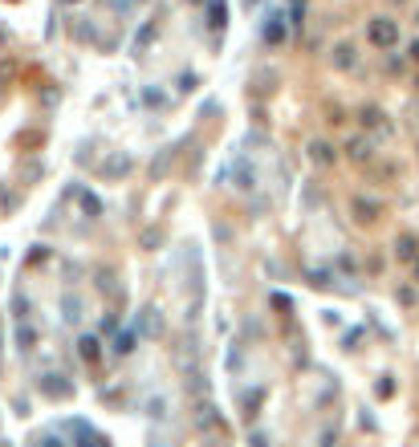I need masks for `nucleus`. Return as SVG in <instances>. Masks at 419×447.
<instances>
[{
	"instance_id": "nucleus-1",
	"label": "nucleus",
	"mask_w": 419,
	"mask_h": 447,
	"mask_svg": "<svg viewBox=\"0 0 419 447\" xmlns=\"http://www.w3.org/2000/svg\"><path fill=\"white\" fill-rule=\"evenodd\" d=\"M342 155H346L350 163H371V159H374V138H367V134H354V138H346Z\"/></svg>"
},
{
	"instance_id": "nucleus-2",
	"label": "nucleus",
	"mask_w": 419,
	"mask_h": 447,
	"mask_svg": "<svg viewBox=\"0 0 419 447\" xmlns=\"http://www.w3.org/2000/svg\"><path fill=\"white\" fill-rule=\"evenodd\" d=\"M395 41H399V29H395V21H387V17L371 21V45H374V49H391Z\"/></svg>"
},
{
	"instance_id": "nucleus-3",
	"label": "nucleus",
	"mask_w": 419,
	"mask_h": 447,
	"mask_svg": "<svg viewBox=\"0 0 419 447\" xmlns=\"http://www.w3.org/2000/svg\"><path fill=\"white\" fill-rule=\"evenodd\" d=\"M289 41V17L285 12H269L265 21V45H285Z\"/></svg>"
},
{
	"instance_id": "nucleus-4",
	"label": "nucleus",
	"mask_w": 419,
	"mask_h": 447,
	"mask_svg": "<svg viewBox=\"0 0 419 447\" xmlns=\"http://www.w3.org/2000/svg\"><path fill=\"white\" fill-rule=\"evenodd\" d=\"M350 208L358 212V220H363V224H374L378 216H383V204H378V199H367V195H354Z\"/></svg>"
},
{
	"instance_id": "nucleus-5",
	"label": "nucleus",
	"mask_w": 419,
	"mask_h": 447,
	"mask_svg": "<svg viewBox=\"0 0 419 447\" xmlns=\"http://www.w3.org/2000/svg\"><path fill=\"white\" fill-rule=\"evenodd\" d=\"M310 163H314V167H334V146L322 142V138H314V142H310Z\"/></svg>"
},
{
	"instance_id": "nucleus-6",
	"label": "nucleus",
	"mask_w": 419,
	"mask_h": 447,
	"mask_svg": "<svg viewBox=\"0 0 419 447\" xmlns=\"http://www.w3.org/2000/svg\"><path fill=\"white\" fill-rule=\"evenodd\" d=\"M358 122H363L367 131H378V127H383V134L391 131V127H387V114H383L378 106H363V110H358Z\"/></svg>"
},
{
	"instance_id": "nucleus-7",
	"label": "nucleus",
	"mask_w": 419,
	"mask_h": 447,
	"mask_svg": "<svg viewBox=\"0 0 419 447\" xmlns=\"http://www.w3.org/2000/svg\"><path fill=\"white\" fill-rule=\"evenodd\" d=\"M334 65H338V69H354V65H358V53H354V45H334Z\"/></svg>"
},
{
	"instance_id": "nucleus-8",
	"label": "nucleus",
	"mask_w": 419,
	"mask_h": 447,
	"mask_svg": "<svg viewBox=\"0 0 419 447\" xmlns=\"http://www.w3.org/2000/svg\"><path fill=\"white\" fill-rule=\"evenodd\" d=\"M142 334H147V338L163 334V317H159V309H155V305H147V309H142Z\"/></svg>"
},
{
	"instance_id": "nucleus-9",
	"label": "nucleus",
	"mask_w": 419,
	"mask_h": 447,
	"mask_svg": "<svg viewBox=\"0 0 419 447\" xmlns=\"http://www.w3.org/2000/svg\"><path fill=\"white\" fill-rule=\"evenodd\" d=\"M114 354L118 358L135 354V329H118V334H114Z\"/></svg>"
},
{
	"instance_id": "nucleus-10",
	"label": "nucleus",
	"mask_w": 419,
	"mask_h": 447,
	"mask_svg": "<svg viewBox=\"0 0 419 447\" xmlns=\"http://www.w3.org/2000/svg\"><path fill=\"white\" fill-rule=\"evenodd\" d=\"M78 354L86 358V362H98V354H102V350H98V338H94V334H86V338L78 342Z\"/></svg>"
},
{
	"instance_id": "nucleus-11",
	"label": "nucleus",
	"mask_w": 419,
	"mask_h": 447,
	"mask_svg": "<svg viewBox=\"0 0 419 447\" xmlns=\"http://www.w3.org/2000/svg\"><path fill=\"white\" fill-rule=\"evenodd\" d=\"M127 171H131V159H127V155H114V159L102 167V175H127Z\"/></svg>"
},
{
	"instance_id": "nucleus-12",
	"label": "nucleus",
	"mask_w": 419,
	"mask_h": 447,
	"mask_svg": "<svg viewBox=\"0 0 419 447\" xmlns=\"http://www.w3.org/2000/svg\"><path fill=\"white\" fill-rule=\"evenodd\" d=\"M208 25L224 29V0H208Z\"/></svg>"
},
{
	"instance_id": "nucleus-13",
	"label": "nucleus",
	"mask_w": 419,
	"mask_h": 447,
	"mask_svg": "<svg viewBox=\"0 0 419 447\" xmlns=\"http://www.w3.org/2000/svg\"><path fill=\"white\" fill-rule=\"evenodd\" d=\"M171 159H175V146H167V151L159 155V163H151V175L163 179V175H167V167H171Z\"/></svg>"
},
{
	"instance_id": "nucleus-14",
	"label": "nucleus",
	"mask_w": 419,
	"mask_h": 447,
	"mask_svg": "<svg viewBox=\"0 0 419 447\" xmlns=\"http://www.w3.org/2000/svg\"><path fill=\"white\" fill-rule=\"evenodd\" d=\"M399 257H403V261H416L419 257V244L411 236H399Z\"/></svg>"
},
{
	"instance_id": "nucleus-15",
	"label": "nucleus",
	"mask_w": 419,
	"mask_h": 447,
	"mask_svg": "<svg viewBox=\"0 0 419 447\" xmlns=\"http://www.w3.org/2000/svg\"><path fill=\"white\" fill-rule=\"evenodd\" d=\"M78 317H82V301L69 293V297H65V321H78Z\"/></svg>"
},
{
	"instance_id": "nucleus-16",
	"label": "nucleus",
	"mask_w": 419,
	"mask_h": 447,
	"mask_svg": "<svg viewBox=\"0 0 419 447\" xmlns=\"http://www.w3.org/2000/svg\"><path fill=\"white\" fill-rule=\"evenodd\" d=\"M310 285H314V289H326L330 272H326V268H310Z\"/></svg>"
},
{
	"instance_id": "nucleus-17",
	"label": "nucleus",
	"mask_w": 419,
	"mask_h": 447,
	"mask_svg": "<svg viewBox=\"0 0 419 447\" xmlns=\"http://www.w3.org/2000/svg\"><path fill=\"white\" fill-rule=\"evenodd\" d=\"M374 395H378V399H391V395H395V382H391V378H378V382H374Z\"/></svg>"
},
{
	"instance_id": "nucleus-18",
	"label": "nucleus",
	"mask_w": 419,
	"mask_h": 447,
	"mask_svg": "<svg viewBox=\"0 0 419 447\" xmlns=\"http://www.w3.org/2000/svg\"><path fill=\"white\" fill-rule=\"evenodd\" d=\"M399 305H416V289H411V285L399 289Z\"/></svg>"
},
{
	"instance_id": "nucleus-19",
	"label": "nucleus",
	"mask_w": 419,
	"mask_h": 447,
	"mask_svg": "<svg viewBox=\"0 0 419 447\" xmlns=\"http://www.w3.org/2000/svg\"><path fill=\"white\" fill-rule=\"evenodd\" d=\"M37 447H65V444H61V435H53V431H49V435H41V439H37Z\"/></svg>"
},
{
	"instance_id": "nucleus-20",
	"label": "nucleus",
	"mask_w": 419,
	"mask_h": 447,
	"mask_svg": "<svg viewBox=\"0 0 419 447\" xmlns=\"http://www.w3.org/2000/svg\"><path fill=\"white\" fill-rule=\"evenodd\" d=\"M180 89H184V94L187 89H195V74H180Z\"/></svg>"
},
{
	"instance_id": "nucleus-21",
	"label": "nucleus",
	"mask_w": 419,
	"mask_h": 447,
	"mask_svg": "<svg viewBox=\"0 0 419 447\" xmlns=\"http://www.w3.org/2000/svg\"><path fill=\"white\" fill-rule=\"evenodd\" d=\"M407 61H416V65H419V37L407 45Z\"/></svg>"
},
{
	"instance_id": "nucleus-22",
	"label": "nucleus",
	"mask_w": 419,
	"mask_h": 447,
	"mask_svg": "<svg viewBox=\"0 0 419 447\" xmlns=\"http://www.w3.org/2000/svg\"><path fill=\"white\" fill-rule=\"evenodd\" d=\"M273 305H277V309H289V305H293V301H289V297H285V293H273Z\"/></svg>"
},
{
	"instance_id": "nucleus-23",
	"label": "nucleus",
	"mask_w": 419,
	"mask_h": 447,
	"mask_svg": "<svg viewBox=\"0 0 419 447\" xmlns=\"http://www.w3.org/2000/svg\"><path fill=\"white\" fill-rule=\"evenodd\" d=\"M248 447H269V439H265V435H261V431H257V435H253V439H248Z\"/></svg>"
},
{
	"instance_id": "nucleus-24",
	"label": "nucleus",
	"mask_w": 419,
	"mask_h": 447,
	"mask_svg": "<svg viewBox=\"0 0 419 447\" xmlns=\"http://www.w3.org/2000/svg\"><path fill=\"white\" fill-rule=\"evenodd\" d=\"M411 268H416V281H419V257H416V261H411Z\"/></svg>"
},
{
	"instance_id": "nucleus-25",
	"label": "nucleus",
	"mask_w": 419,
	"mask_h": 447,
	"mask_svg": "<svg viewBox=\"0 0 419 447\" xmlns=\"http://www.w3.org/2000/svg\"><path fill=\"white\" fill-rule=\"evenodd\" d=\"M244 4H248V8H253V4H261V0H244Z\"/></svg>"
}]
</instances>
